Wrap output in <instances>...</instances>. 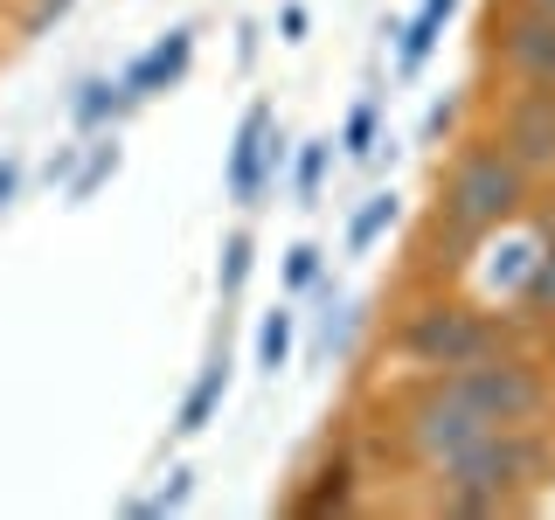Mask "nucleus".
<instances>
[{"instance_id": "f3484780", "label": "nucleus", "mask_w": 555, "mask_h": 520, "mask_svg": "<svg viewBox=\"0 0 555 520\" xmlns=\"http://www.w3.org/2000/svg\"><path fill=\"white\" fill-rule=\"evenodd\" d=\"M340 153L354 167H369L375 153H382V98H361L354 112H347V126H340Z\"/></svg>"}, {"instance_id": "423d86ee", "label": "nucleus", "mask_w": 555, "mask_h": 520, "mask_svg": "<svg viewBox=\"0 0 555 520\" xmlns=\"http://www.w3.org/2000/svg\"><path fill=\"white\" fill-rule=\"evenodd\" d=\"M278 167H285V132H278V112L271 104H250V112L236 118V139L230 153H222V187H230L236 208H257L271 195Z\"/></svg>"}, {"instance_id": "aec40b11", "label": "nucleus", "mask_w": 555, "mask_h": 520, "mask_svg": "<svg viewBox=\"0 0 555 520\" xmlns=\"http://www.w3.org/2000/svg\"><path fill=\"white\" fill-rule=\"evenodd\" d=\"M188 499H195V472H188V465H173V472L160 479V493H153V499H126V514L132 520H160V514H181Z\"/></svg>"}, {"instance_id": "9d476101", "label": "nucleus", "mask_w": 555, "mask_h": 520, "mask_svg": "<svg viewBox=\"0 0 555 520\" xmlns=\"http://www.w3.org/2000/svg\"><path fill=\"white\" fill-rule=\"evenodd\" d=\"M451 14H459V0H424V8L396 28V69H403V77H416V69L430 63V49L444 42V22H451Z\"/></svg>"}, {"instance_id": "7ed1b4c3", "label": "nucleus", "mask_w": 555, "mask_h": 520, "mask_svg": "<svg viewBox=\"0 0 555 520\" xmlns=\"http://www.w3.org/2000/svg\"><path fill=\"white\" fill-rule=\"evenodd\" d=\"M534 340H542V320H528L520 306L486 312V306H465V299H430L396 326V354L416 361V368H430V375L473 368V361L514 354V347H534Z\"/></svg>"}, {"instance_id": "5701e85b", "label": "nucleus", "mask_w": 555, "mask_h": 520, "mask_svg": "<svg viewBox=\"0 0 555 520\" xmlns=\"http://www.w3.org/2000/svg\"><path fill=\"white\" fill-rule=\"evenodd\" d=\"M451 132H459V98H438L424 112V146H438V139H451Z\"/></svg>"}, {"instance_id": "f257e3e1", "label": "nucleus", "mask_w": 555, "mask_h": 520, "mask_svg": "<svg viewBox=\"0 0 555 520\" xmlns=\"http://www.w3.org/2000/svg\"><path fill=\"white\" fill-rule=\"evenodd\" d=\"M430 479H438V499H430L438 514H520L555 485V430H486L444 465H430Z\"/></svg>"}, {"instance_id": "6ab92c4d", "label": "nucleus", "mask_w": 555, "mask_h": 520, "mask_svg": "<svg viewBox=\"0 0 555 520\" xmlns=\"http://www.w3.org/2000/svg\"><path fill=\"white\" fill-rule=\"evenodd\" d=\"M250 264H257L250 230H230V236H222V264H216V291H222V299H236V291L250 285Z\"/></svg>"}, {"instance_id": "a878e982", "label": "nucleus", "mask_w": 555, "mask_h": 520, "mask_svg": "<svg viewBox=\"0 0 555 520\" xmlns=\"http://www.w3.org/2000/svg\"><path fill=\"white\" fill-rule=\"evenodd\" d=\"M236 63H257V22L236 28Z\"/></svg>"}, {"instance_id": "ddd939ff", "label": "nucleus", "mask_w": 555, "mask_h": 520, "mask_svg": "<svg viewBox=\"0 0 555 520\" xmlns=\"http://www.w3.org/2000/svg\"><path fill=\"white\" fill-rule=\"evenodd\" d=\"M112 173H118V139L91 132V139H83V153H77V167H69V181H63V202L83 208L98 187H112Z\"/></svg>"}, {"instance_id": "dca6fc26", "label": "nucleus", "mask_w": 555, "mask_h": 520, "mask_svg": "<svg viewBox=\"0 0 555 520\" xmlns=\"http://www.w3.org/2000/svg\"><path fill=\"white\" fill-rule=\"evenodd\" d=\"M292 340H299V312H292V306H271L264 320H257V368L278 375L292 361Z\"/></svg>"}, {"instance_id": "0eeeda50", "label": "nucleus", "mask_w": 555, "mask_h": 520, "mask_svg": "<svg viewBox=\"0 0 555 520\" xmlns=\"http://www.w3.org/2000/svg\"><path fill=\"white\" fill-rule=\"evenodd\" d=\"M493 56L514 69L520 83H555V14H534V8H493Z\"/></svg>"}, {"instance_id": "a211bd4d", "label": "nucleus", "mask_w": 555, "mask_h": 520, "mask_svg": "<svg viewBox=\"0 0 555 520\" xmlns=\"http://www.w3.org/2000/svg\"><path fill=\"white\" fill-rule=\"evenodd\" d=\"M326 167H334V139H306V146H299V167H292V195H299V208L320 202Z\"/></svg>"}, {"instance_id": "412c9836", "label": "nucleus", "mask_w": 555, "mask_h": 520, "mask_svg": "<svg viewBox=\"0 0 555 520\" xmlns=\"http://www.w3.org/2000/svg\"><path fill=\"white\" fill-rule=\"evenodd\" d=\"M326 271V250L320 243H292L285 250V291H312V277Z\"/></svg>"}, {"instance_id": "4be33fe9", "label": "nucleus", "mask_w": 555, "mask_h": 520, "mask_svg": "<svg viewBox=\"0 0 555 520\" xmlns=\"http://www.w3.org/2000/svg\"><path fill=\"white\" fill-rule=\"evenodd\" d=\"M69 8H77V0H35V8L22 14V35H28V42H35V35H49V28H56Z\"/></svg>"}, {"instance_id": "393cba45", "label": "nucleus", "mask_w": 555, "mask_h": 520, "mask_svg": "<svg viewBox=\"0 0 555 520\" xmlns=\"http://www.w3.org/2000/svg\"><path fill=\"white\" fill-rule=\"evenodd\" d=\"M306 28H312V14L299 0H285V8H278V42H306Z\"/></svg>"}, {"instance_id": "2eb2a0df", "label": "nucleus", "mask_w": 555, "mask_h": 520, "mask_svg": "<svg viewBox=\"0 0 555 520\" xmlns=\"http://www.w3.org/2000/svg\"><path fill=\"white\" fill-rule=\"evenodd\" d=\"M396 216H403V202L389 195V187H382V195H369L354 208V222H347V257H361V250H375L382 236L396 230Z\"/></svg>"}, {"instance_id": "6e6552de", "label": "nucleus", "mask_w": 555, "mask_h": 520, "mask_svg": "<svg viewBox=\"0 0 555 520\" xmlns=\"http://www.w3.org/2000/svg\"><path fill=\"white\" fill-rule=\"evenodd\" d=\"M188 63H195V28H167L153 49H139V56L118 69L126 77V91H132V104H146V98H160V91H173V83L188 77Z\"/></svg>"}, {"instance_id": "9b49d317", "label": "nucleus", "mask_w": 555, "mask_h": 520, "mask_svg": "<svg viewBox=\"0 0 555 520\" xmlns=\"http://www.w3.org/2000/svg\"><path fill=\"white\" fill-rule=\"evenodd\" d=\"M126 112H132L126 77H83V83H77V98H69V118H77V132H83V139L104 132L112 118H126Z\"/></svg>"}, {"instance_id": "f8f14e48", "label": "nucleus", "mask_w": 555, "mask_h": 520, "mask_svg": "<svg viewBox=\"0 0 555 520\" xmlns=\"http://www.w3.org/2000/svg\"><path fill=\"white\" fill-rule=\"evenodd\" d=\"M514 306L528 312V320L555 326V216L542 222V236H534V264H528V277H520Z\"/></svg>"}, {"instance_id": "b1692460", "label": "nucleus", "mask_w": 555, "mask_h": 520, "mask_svg": "<svg viewBox=\"0 0 555 520\" xmlns=\"http://www.w3.org/2000/svg\"><path fill=\"white\" fill-rule=\"evenodd\" d=\"M22 173H28L22 153H0V208H14V195H22Z\"/></svg>"}, {"instance_id": "20e7f679", "label": "nucleus", "mask_w": 555, "mask_h": 520, "mask_svg": "<svg viewBox=\"0 0 555 520\" xmlns=\"http://www.w3.org/2000/svg\"><path fill=\"white\" fill-rule=\"evenodd\" d=\"M438 381L465 410H479L486 424H500V430H555V368L534 347L473 361V368H444Z\"/></svg>"}, {"instance_id": "4468645a", "label": "nucleus", "mask_w": 555, "mask_h": 520, "mask_svg": "<svg viewBox=\"0 0 555 520\" xmlns=\"http://www.w3.org/2000/svg\"><path fill=\"white\" fill-rule=\"evenodd\" d=\"M340 507H354V465L347 458H334V465H320V472H312V485L299 493V514H340Z\"/></svg>"}, {"instance_id": "f03ea898", "label": "nucleus", "mask_w": 555, "mask_h": 520, "mask_svg": "<svg viewBox=\"0 0 555 520\" xmlns=\"http://www.w3.org/2000/svg\"><path fill=\"white\" fill-rule=\"evenodd\" d=\"M528 173H520L493 139L465 146L438 181V208H430V250H451L444 264H465V250H479L486 236L514 230L528 208Z\"/></svg>"}, {"instance_id": "39448f33", "label": "nucleus", "mask_w": 555, "mask_h": 520, "mask_svg": "<svg viewBox=\"0 0 555 520\" xmlns=\"http://www.w3.org/2000/svg\"><path fill=\"white\" fill-rule=\"evenodd\" d=\"M486 139H493L528 181H555V83H520V91H507Z\"/></svg>"}, {"instance_id": "bb28decb", "label": "nucleus", "mask_w": 555, "mask_h": 520, "mask_svg": "<svg viewBox=\"0 0 555 520\" xmlns=\"http://www.w3.org/2000/svg\"><path fill=\"white\" fill-rule=\"evenodd\" d=\"M514 8H534V14H555V0H514Z\"/></svg>"}, {"instance_id": "1a4fd4ad", "label": "nucleus", "mask_w": 555, "mask_h": 520, "mask_svg": "<svg viewBox=\"0 0 555 520\" xmlns=\"http://www.w3.org/2000/svg\"><path fill=\"white\" fill-rule=\"evenodd\" d=\"M222 395H230V354H208V368H202L195 381H188L181 410H173V438H202V430L216 424Z\"/></svg>"}]
</instances>
